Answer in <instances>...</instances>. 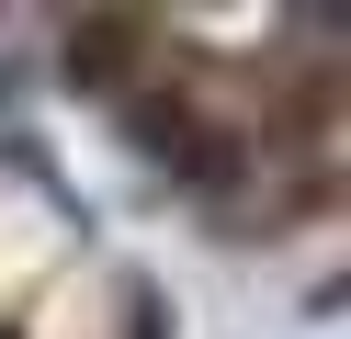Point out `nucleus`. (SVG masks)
<instances>
[{
	"instance_id": "f257e3e1",
	"label": "nucleus",
	"mask_w": 351,
	"mask_h": 339,
	"mask_svg": "<svg viewBox=\"0 0 351 339\" xmlns=\"http://www.w3.org/2000/svg\"><path fill=\"white\" fill-rule=\"evenodd\" d=\"M136 23H80V34H69V68H125V57H136Z\"/></svg>"
}]
</instances>
